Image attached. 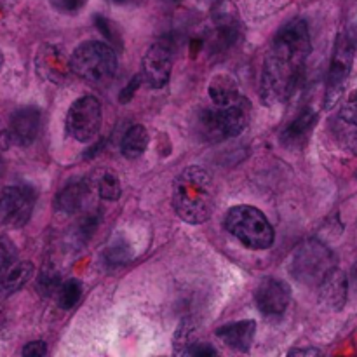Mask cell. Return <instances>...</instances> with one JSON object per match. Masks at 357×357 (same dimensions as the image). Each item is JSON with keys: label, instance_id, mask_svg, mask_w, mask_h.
Returning <instances> with one entry per match:
<instances>
[{"label": "cell", "instance_id": "1", "mask_svg": "<svg viewBox=\"0 0 357 357\" xmlns=\"http://www.w3.org/2000/svg\"><path fill=\"white\" fill-rule=\"evenodd\" d=\"M310 54V35L305 20L288 21L275 33L261 70L260 94L265 105L284 103L300 82Z\"/></svg>", "mask_w": 357, "mask_h": 357}, {"label": "cell", "instance_id": "2", "mask_svg": "<svg viewBox=\"0 0 357 357\" xmlns=\"http://www.w3.org/2000/svg\"><path fill=\"white\" fill-rule=\"evenodd\" d=\"M173 208L185 223L208 222L215 208V188L208 171L199 166L181 171L173 185Z\"/></svg>", "mask_w": 357, "mask_h": 357}, {"label": "cell", "instance_id": "3", "mask_svg": "<svg viewBox=\"0 0 357 357\" xmlns=\"http://www.w3.org/2000/svg\"><path fill=\"white\" fill-rule=\"evenodd\" d=\"M251 114L250 101L244 96L225 107L204 108L199 112L195 131L204 142L215 143L234 138L248 128Z\"/></svg>", "mask_w": 357, "mask_h": 357}, {"label": "cell", "instance_id": "4", "mask_svg": "<svg viewBox=\"0 0 357 357\" xmlns=\"http://www.w3.org/2000/svg\"><path fill=\"white\" fill-rule=\"evenodd\" d=\"M225 227L250 250H267L274 244V229L267 216L253 206H236L225 215Z\"/></svg>", "mask_w": 357, "mask_h": 357}, {"label": "cell", "instance_id": "5", "mask_svg": "<svg viewBox=\"0 0 357 357\" xmlns=\"http://www.w3.org/2000/svg\"><path fill=\"white\" fill-rule=\"evenodd\" d=\"M72 72L87 82L101 84L110 80L117 72V56L110 45L98 40H87L73 51L70 58Z\"/></svg>", "mask_w": 357, "mask_h": 357}, {"label": "cell", "instance_id": "6", "mask_svg": "<svg viewBox=\"0 0 357 357\" xmlns=\"http://www.w3.org/2000/svg\"><path fill=\"white\" fill-rule=\"evenodd\" d=\"M335 267V257L326 244L319 241H305L293 253L289 272L305 286H317Z\"/></svg>", "mask_w": 357, "mask_h": 357}, {"label": "cell", "instance_id": "7", "mask_svg": "<svg viewBox=\"0 0 357 357\" xmlns=\"http://www.w3.org/2000/svg\"><path fill=\"white\" fill-rule=\"evenodd\" d=\"M357 47V35L354 31L338 35L337 44H335L333 58H331L330 72H328V84H326V98L324 105L326 108H331L345 89L349 75H351L352 63H354V54Z\"/></svg>", "mask_w": 357, "mask_h": 357}, {"label": "cell", "instance_id": "8", "mask_svg": "<svg viewBox=\"0 0 357 357\" xmlns=\"http://www.w3.org/2000/svg\"><path fill=\"white\" fill-rule=\"evenodd\" d=\"M101 128V103L94 96H82L73 101L66 114L65 129L68 136L80 143L91 142Z\"/></svg>", "mask_w": 357, "mask_h": 357}, {"label": "cell", "instance_id": "9", "mask_svg": "<svg viewBox=\"0 0 357 357\" xmlns=\"http://www.w3.org/2000/svg\"><path fill=\"white\" fill-rule=\"evenodd\" d=\"M35 190L30 187H7L0 194V223L10 229L26 225L35 206Z\"/></svg>", "mask_w": 357, "mask_h": 357}, {"label": "cell", "instance_id": "10", "mask_svg": "<svg viewBox=\"0 0 357 357\" xmlns=\"http://www.w3.org/2000/svg\"><path fill=\"white\" fill-rule=\"evenodd\" d=\"M171 70H173V49L164 42L150 45L143 56L142 79L152 89H160L169 82Z\"/></svg>", "mask_w": 357, "mask_h": 357}, {"label": "cell", "instance_id": "11", "mask_svg": "<svg viewBox=\"0 0 357 357\" xmlns=\"http://www.w3.org/2000/svg\"><path fill=\"white\" fill-rule=\"evenodd\" d=\"M35 68L44 80L52 84H65L72 73V65L65 52L52 44H44L35 56Z\"/></svg>", "mask_w": 357, "mask_h": 357}, {"label": "cell", "instance_id": "12", "mask_svg": "<svg viewBox=\"0 0 357 357\" xmlns=\"http://www.w3.org/2000/svg\"><path fill=\"white\" fill-rule=\"evenodd\" d=\"M255 300H257L258 310L265 316H282L291 300V291L286 282L268 278L260 282L255 293Z\"/></svg>", "mask_w": 357, "mask_h": 357}, {"label": "cell", "instance_id": "13", "mask_svg": "<svg viewBox=\"0 0 357 357\" xmlns=\"http://www.w3.org/2000/svg\"><path fill=\"white\" fill-rule=\"evenodd\" d=\"M40 129V110L35 107H23L10 117V142L20 146H28L37 139Z\"/></svg>", "mask_w": 357, "mask_h": 357}, {"label": "cell", "instance_id": "14", "mask_svg": "<svg viewBox=\"0 0 357 357\" xmlns=\"http://www.w3.org/2000/svg\"><path fill=\"white\" fill-rule=\"evenodd\" d=\"M319 288V298L326 309L330 310H342L345 302H347L349 282L347 275L340 268L333 267L326 274V278L317 284Z\"/></svg>", "mask_w": 357, "mask_h": 357}, {"label": "cell", "instance_id": "15", "mask_svg": "<svg viewBox=\"0 0 357 357\" xmlns=\"http://www.w3.org/2000/svg\"><path fill=\"white\" fill-rule=\"evenodd\" d=\"M257 333V323L251 319L237 321V323L227 324V326L218 328L216 335L220 340L229 349H234L237 352H248L251 349V344L255 340Z\"/></svg>", "mask_w": 357, "mask_h": 357}, {"label": "cell", "instance_id": "16", "mask_svg": "<svg viewBox=\"0 0 357 357\" xmlns=\"http://www.w3.org/2000/svg\"><path fill=\"white\" fill-rule=\"evenodd\" d=\"M317 122V114L312 108H305L300 112L295 119L288 124V128L282 131L281 143L288 149H295V146H302L305 139L309 138L310 131L314 129Z\"/></svg>", "mask_w": 357, "mask_h": 357}, {"label": "cell", "instance_id": "17", "mask_svg": "<svg viewBox=\"0 0 357 357\" xmlns=\"http://www.w3.org/2000/svg\"><path fill=\"white\" fill-rule=\"evenodd\" d=\"M33 265L30 261H16L0 272V296H9L20 291L31 278H33Z\"/></svg>", "mask_w": 357, "mask_h": 357}, {"label": "cell", "instance_id": "18", "mask_svg": "<svg viewBox=\"0 0 357 357\" xmlns=\"http://www.w3.org/2000/svg\"><path fill=\"white\" fill-rule=\"evenodd\" d=\"M208 93H209V98H211V101L216 105V107H225V105L234 103V101L239 100V98L243 96L236 79L227 75V73L213 77V80L209 82Z\"/></svg>", "mask_w": 357, "mask_h": 357}, {"label": "cell", "instance_id": "19", "mask_svg": "<svg viewBox=\"0 0 357 357\" xmlns=\"http://www.w3.org/2000/svg\"><path fill=\"white\" fill-rule=\"evenodd\" d=\"M89 183L87 181H75V183H70L68 187L63 188L58 194L56 199V208L61 213H72L80 211V208L86 202L87 195H89Z\"/></svg>", "mask_w": 357, "mask_h": 357}, {"label": "cell", "instance_id": "20", "mask_svg": "<svg viewBox=\"0 0 357 357\" xmlns=\"http://www.w3.org/2000/svg\"><path fill=\"white\" fill-rule=\"evenodd\" d=\"M149 131L143 126H132L126 131L124 138L121 143V152L126 159H138L145 153L146 146H149Z\"/></svg>", "mask_w": 357, "mask_h": 357}, {"label": "cell", "instance_id": "21", "mask_svg": "<svg viewBox=\"0 0 357 357\" xmlns=\"http://www.w3.org/2000/svg\"><path fill=\"white\" fill-rule=\"evenodd\" d=\"M82 295V282L77 279H70V281L61 282L58 289V303L61 309H72Z\"/></svg>", "mask_w": 357, "mask_h": 357}, {"label": "cell", "instance_id": "22", "mask_svg": "<svg viewBox=\"0 0 357 357\" xmlns=\"http://www.w3.org/2000/svg\"><path fill=\"white\" fill-rule=\"evenodd\" d=\"M98 192L103 201H117L122 194L121 181L114 173H105L98 181Z\"/></svg>", "mask_w": 357, "mask_h": 357}, {"label": "cell", "instance_id": "23", "mask_svg": "<svg viewBox=\"0 0 357 357\" xmlns=\"http://www.w3.org/2000/svg\"><path fill=\"white\" fill-rule=\"evenodd\" d=\"M94 24H96L98 30L101 31V35H103V37H107L108 40H110L112 44L115 45V47H117V49L122 47L121 35H119V31L115 30L114 23H112L110 20L103 17L101 14H96V16H94Z\"/></svg>", "mask_w": 357, "mask_h": 357}, {"label": "cell", "instance_id": "24", "mask_svg": "<svg viewBox=\"0 0 357 357\" xmlns=\"http://www.w3.org/2000/svg\"><path fill=\"white\" fill-rule=\"evenodd\" d=\"M340 119L347 124L357 128V91L351 93L340 108Z\"/></svg>", "mask_w": 357, "mask_h": 357}, {"label": "cell", "instance_id": "25", "mask_svg": "<svg viewBox=\"0 0 357 357\" xmlns=\"http://www.w3.org/2000/svg\"><path fill=\"white\" fill-rule=\"evenodd\" d=\"M105 258H107V264L122 265L126 264V261H129V258H131V251H129V248L126 246V244H114V246H110L107 250Z\"/></svg>", "mask_w": 357, "mask_h": 357}, {"label": "cell", "instance_id": "26", "mask_svg": "<svg viewBox=\"0 0 357 357\" xmlns=\"http://www.w3.org/2000/svg\"><path fill=\"white\" fill-rule=\"evenodd\" d=\"M61 281H59V275L52 271H44L38 279V289H40L44 295H52V293H58Z\"/></svg>", "mask_w": 357, "mask_h": 357}, {"label": "cell", "instance_id": "27", "mask_svg": "<svg viewBox=\"0 0 357 357\" xmlns=\"http://www.w3.org/2000/svg\"><path fill=\"white\" fill-rule=\"evenodd\" d=\"M87 0H51V6L61 14H75L86 7Z\"/></svg>", "mask_w": 357, "mask_h": 357}, {"label": "cell", "instance_id": "28", "mask_svg": "<svg viewBox=\"0 0 357 357\" xmlns=\"http://www.w3.org/2000/svg\"><path fill=\"white\" fill-rule=\"evenodd\" d=\"M216 354H218L216 349H213L209 344H192L187 351V356H195V357H209Z\"/></svg>", "mask_w": 357, "mask_h": 357}, {"label": "cell", "instance_id": "29", "mask_svg": "<svg viewBox=\"0 0 357 357\" xmlns=\"http://www.w3.org/2000/svg\"><path fill=\"white\" fill-rule=\"evenodd\" d=\"M139 84H142V75L132 77L131 82L128 84V87L121 91V96H119V101H121V103H128V101H131V98L135 96V93H136V89H138V87H139Z\"/></svg>", "mask_w": 357, "mask_h": 357}, {"label": "cell", "instance_id": "30", "mask_svg": "<svg viewBox=\"0 0 357 357\" xmlns=\"http://www.w3.org/2000/svg\"><path fill=\"white\" fill-rule=\"evenodd\" d=\"M45 354H47V345H45V342L42 340L30 342V344L23 349V356L26 357H42Z\"/></svg>", "mask_w": 357, "mask_h": 357}, {"label": "cell", "instance_id": "31", "mask_svg": "<svg viewBox=\"0 0 357 357\" xmlns=\"http://www.w3.org/2000/svg\"><path fill=\"white\" fill-rule=\"evenodd\" d=\"M13 258H14L13 246H10L9 243L0 241V272H2L7 265L13 264Z\"/></svg>", "mask_w": 357, "mask_h": 357}, {"label": "cell", "instance_id": "32", "mask_svg": "<svg viewBox=\"0 0 357 357\" xmlns=\"http://www.w3.org/2000/svg\"><path fill=\"white\" fill-rule=\"evenodd\" d=\"M9 145H10L9 129L3 128V124L0 122V150H6Z\"/></svg>", "mask_w": 357, "mask_h": 357}, {"label": "cell", "instance_id": "33", "mask_svg": "<svg viewBox=\"0 0 357 357\" xmlns=\"http://www.w3.org/2000/svg\"><path fill=\"white\" fill-rule=\"evenodd\" d=\"M291 356H319L321 352L317 349H296V351L289 352Z\"/></svg>", "mask_w": 357, "mask_h": 357}, {"label": "cell", "instance_id": "34", "mask_svg": "<svg viewBox=\"0 0 357 357\" xmlns=\"http://www.w3.org/2000/svg\"><path fill=\"white\" fill-rule=\"evenodd\" d=\"M112 3H117V6H138L142 0H110Z\"/></svg>", "mask_w": 357, "mask_h": 357}, {"label": "cell", "instance_id": "35", "mask_svg": "<svg viewBox=\"0 0 357 357\" xmlns=\"http://www.w3.org/2000/svg\"><path fill=\"white\" fill-rule=\"evenodd\" d=\"M2 174H3V162L2 159H0V178H2Z\"/></svg>", "mask_w": 357, "mask_h": 357}, {"label": "cell", "instance_id": "36", "mask_svg": "<svg viewBox=\"0 0 357 357\" xmlns=\"http://www.w3.org/2000/svg\"><path fill=\"white\" fill-rule=\"evenodd\" d=\"M2 65H3V56L2 52H0V68H2Z\"/></svg>", "mask_w": 357, "mask_h": 357}, {"label": "cell", "instance_id": "37", "mask_svg": "<svg viewBox=\"0 0 357 357\" xmlns=\"http://www.w3.org/2000/svg\"><path fill=\"white\" fill-rule=\"evenodd\" d=\"M173 2H181V0H173Z\"/></svg>", "mask_w": 357, "mask_h": 357}]
</instances>
